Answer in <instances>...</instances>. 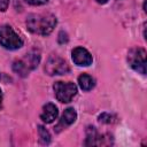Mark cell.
Wrapping results in <instances>:
<instances>
[{
	"instance_id": "cell-1",
	"label": "cell",
	"mask_w": 147,
	"mask_h": 147,
	"mask_svg": "<svg viewBox=\"0 0 147 147\" xmlns=\"http://www.w3.org/2000/svg\"><path fill=\"white\" fill-rule=\"evenodd\" d=\"M55 25L56 17L53 14H31L26 20L28 30L40 36L49 34Z\"/></svg>"
},
{
	"instance_id": "cell-2",
	"label": "cell",
	"mask_w": 147,
	"mask_h": 147,
	"mask_svg": "<svg viewBox=\"0 0 147 147\" xmlns=\"http://www.w3.org/2000/svg\"><path fill=\"white\" fill-rule=\"evenodd\" d=\"M0 45L6 49H18L23 46V40L21 37L13 30L10 25L0 26Z\"/></svg>"
},
{
	"instance_id": "cell-3",
	"label": "cell",
	"mask_w": 147,
	"mask_h": 147,
	"mask_svg": "<svg viewBox=\"0 0 147 147\" xmlns=\"http://www.w3.org/2000/svg\"><path fill=\"white\" fill-rule=\"evenodd\" d=\"M55 96L60 102L67 103L72 100L77 93V86L71 82H56L53 86Z\"/></svg>"
},
{
	"instance_id": "cell-4",
	"label": "cell",
	"mask_w": 147,
	"mask_h": 147,
	"mask_svg": "<svg viewBox=\"0 0 147 147\" xmlns=\"http://www.w3.org/2000/svg\"><path fill=\"white\" fill-rule=\"evenodd\" d=\"M127 61L131 68L141 75L146 74V51L140 47L130 49L127 54Z\"/></svg>"
},
{
	"instance_id": "cell-5",
	"label": "cell",
	"mask_w": 147,
	"mask_h": 147,
	"mask_svg": "<svg viewBox=\"0 0 147 147\" xmlns=\"http://www.w3.org/2000/svg\"><path fill=\"white\" fill-rule=\"evenodd\" d=\"M45 71L49 76L64 75L69 71V65L62 57L57 55H51L45 64Z\"/></svg>"
},
{
	"instance_id": "cell-6",
	"label": "cell",
	"mask_w": 147,
	"mask_h": 147,
	"mask_svg": "<svg viewBox=\"0 0 147 147\" xmlns=\"http://www.w3.org/2000/svg\"><path fill=\"white\" fill-rule=\"evenodd\" d=\"M72 61L80 67H87L92 63V55L84 47H76L72 51Z\"/></svg>"
},
{
	"instance_id": "cell-7",
	"label": "cell",
	"mask_w": 147,
	"mask_h": 147,
	"mask_svg": "<svg viewBox=\"0 0 147 147\" xmlns=\"http://www.w3.org/2000/svg\"><path fill=\"white\" fill-rule=\"evenodd\" d=\"M76 118H77V114H76L75 109L74 108H67L64 110V113L62 114V117H61L60 122L57 123V125L55 127V131L60 132L61 130L67 129L68 126H70L71 124L75 123Z\"/></svg>"
},
{
	"instance_id": "cell-8",
	"label": "cell",
	"mask_w": 147,
	"mask_h": 147,
	"mask_svg": "<svg viewBox=\"0 0 147 147\" xmlns=\"http://www.w3.org/2000/svg\"><path fill=\"white\" fill-rule=\"evenodd\" d=\"M57 115H59L57 107L54 103L49 102V103H46L42 107V111L40 114V118L42 119V122L49 124V123H53L57 118Z\"/></svg>"
},
{
	"instance_id": "cell-9",
	"label": "cell",
	"mask_w": 147,
	"mask_h": 147,
	"mask_svg": "<svg viewBox=\"0 0 147 147\" xmlns=\"http://www.w3.org/2000/svg\"><path fill=\"white\" fill-rule=\"evenodd\" d=\"M39 61H40V54H39V52H37L34 49L31 51V52H29L25 55V57L23 59V62L26 64V67L29 68V70L36 69L38 67Z\"/></svg>"
},
{
	"instance_id": "cell-10",
	"label": "cell",
	"mask_w": 147,
	"mask_h": 147,
	"mask_svg": "<svg viewBox=\"0 0 147 147\" xmlns=\"http://www.w3.org/2000/svg\"><path fill=\"white\" fill-rule=\"evenodd\" d=\"M78 84H79V86H80V88L82 90H84V91H90V90H92L93 87H94V79L90 76V75H87V74H82L79 77H78Z\"/></svg>"
},
{
	"instance_id": "cell-11",
	"label": "cell",
	"mask_w": 147,
	"mask_h": 147,
	"mask_svg": "<svg viewBox=\"0 0 147 147\" xmlns=\"http://www.w3.org/2000/svg\"><path fill=\"white\" fill-rule=\"evenodd\" d=\"M87 146L92 145H100V136L98 134L94 126H90L86 132V142Z\"/></svg>"
},
{
	"instance_id": "cell-12",
	"label": "cell",
	"mask_w": 147,
	"mask_h": 147,
	"mask_svg": "<svg viewBox=\"0 0 147 147\" xmlns=\"http://www.w3.org/2000/svg\"><path fill=\"white\" fill-rule=\"evenodd\" d=\"M13 70L17 74V75H20L21 77H26L28 75H29V68L26 67V64L23 62V60H16V61H14V63H13Z\"/></svg>"
},
{
	"instance_id": "cell-13",
	"label": "cell",
	"mask_w": 147,
	"mask_h": 147,
	"mask_svg": "<svg viewBox=\"0 0 147 147\" xmlns=\"http://www.w3.org/2000/svg\"><path fill=\"white\" fill-rule=\"evenodd\" d=\"M38 132H39V138H40V142H41V144L47 145V144L51 142L49 132H48L42 125H39V126H38Z\"/></svg>"
},
{
	"instance_id": "cell-14",
	"label": "cell",
	"mask_w": 147,
	"mask_h": 147,
	"mask_svg": "<svg viewBox=\"0 0 147 147\" xmlns=\"http://www.w3.org/2000/svg\"><path fill=\"white\" fill-rule=\"evenodd\" d=\"M114 116L110 115V114H107V113H103L99 116V121L100 122H103V123H114Z\"/></svg>"
},
{
	"instance_id": "cell-15",
	"label": "cell",
	"mask_w": 147,
	"mask_h": 147,
	"mask_svg": "<svg viewBox=\"0 0 147 147\" xmlns=\"http://www.w3.org/2000/svg\"><path fill=\"white\" fill-rule=\"evenodd\" d=\"M30 5H33V6H39V5H44L46 3L48 0H25Z\"/></svg>"
},
{
	"instance_id": "cell-16",
	"label": "cell",
	"mask_w": 147,
	"mask_h": 147,
	"mask_svg": "<svg viewBox=\"0 0 147 147\" xmlns=\"http://www.w3.org/2000/svg\"><path fill=\"white\" fill-rule=\"evenodd\" d=\"M8 5H9V0H0V10L6 11V9L8 8Z\"/></svg>"
},
{
	"instance_id": "cell-17",
	"label": "cell",
	"mask_w": 147,
	"mask_h": 147,
	"mask_svg": "<svg viewBox=\"0 0 147 147\" xmlns=\"http://www.w3.org/2000/svg\"><path fill=\"white\" fill-rule=\"evenodd\" d=\"M1 106H2V91L0 90V108H1Z\"/></svg>"
},
{
	"instance_id": "cell-18",
	"label": "cell",
	"mask_w": 147,
	"mask_h": 147,
	"mask_svg": "<svg viewBox=\"0 0 147 147\" xmlns=\"http://www.w3.org/2000/svg\"><path fill=\"white\" fill-rule=\"evenodd\" d=\"M108 0H96V2L98 3H101V5H103V3H106Z\"/></svg>"
}]
</instances>
